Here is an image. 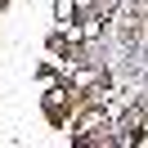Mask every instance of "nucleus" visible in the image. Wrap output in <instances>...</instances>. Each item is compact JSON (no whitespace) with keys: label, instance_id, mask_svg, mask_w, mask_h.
<instances>
[{"label":"nucleus","instance_id":"1","mask_svg":"<svg viewBox=\"0 0 148 148\" xmlns=\"http://www.w3.org/2000/svg\"><path fill=\"white\" fill-rule=\"evenodd\" d=\"M54 18L58 23H72L76 18V0H58V5H54Z\"/></svg>","mask_w":148,"mask_h":148}]
</instances>
